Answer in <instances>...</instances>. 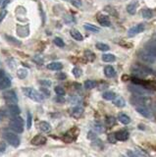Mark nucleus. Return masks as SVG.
Segmentation results:
<instances>
[{"mask_svg": "<svg viewBox=\"0 0 156 157\" xmlns=\"http://www.w3.org/2000/svg\"><path fill=\"white\" fill-rule=\"evenodd\" d=\"M115 137H116L117 140L125 141L129 139V133L127 131H119V132L115 133Z\"/></svg>", "mask_w": 156, "mask_h": 157, "instance_id": "11", "label": "nucleus"}, {"mask_svg": "<svg viewBox=\"0 0 156 157\" xmlns=\"http://www.w3.org/2000/svg\"><path fill=\"white\" fill-rule=\"evenodd\" d=\"M142 15L143 16V18H145V19H150V18H152V11H151L150 9H148V8H145V9L142 10Z\"/></svg>", "mask_w": 156, "mask_h": 157, "instance_id": "30", "label": "nucleus"}, {"mask_svg": "<svg viewBox=\"0 0 156 157\" xmlns=\"http://www.w3.org/2000/svg\"><path fill=\"white\" fill-rule=\"evenodd\" d=\"M130 91H131L133 93H135L136 95H139V96H145L148 94V91H146L145 88L142 87L140 85H130Z\"/></svg>", "mask_w": 156, "mask_h": 157, "instance_id": "4", "label": "nucleus"}, {"mask_svg": "<svg viewBox=\"0 0 156 157\" xmlns=\"http://www.w3.org/2000/svg\"><path fill=\"white\" fill-rule=\"evenodd\" d=\"M96 48H97V49L100 50V51H108V50L110 49L109 46L107 45V44L102 43V42H98V43H96Z\"/></svg>", "mask_w": 156, "mask_h": 157, "instance_id": "28", "label": "nucleus"}, {"mask_svg": "<svg viewBox=\"0 0 156 157\" xmlns=\"http://www.w3.org/2000/svg\"><path fill=\"white\" fill-rule=\"evenodd\" d=\"M139 57H140V59H142L143 61L148 62V63H153L155 60V56L149 53V52L145 49H143L139 52Z\"/></svg>", "mask_w": 156, "mask_h": 157, "instance_id": "6", "label": "nucleus"}, {"mask_svg": "<svg viewBox=\"0 0 156 157\" xmlns=\"http://www.w3.org/2000/svg\"><path fill=\"white\" fill-rule=\"evenodd\" d=\"M46 143V137H44L43 136H35L33 139L32 140V143L35 145H42Z\"/></svg>", "mask_w": 156, "mask_h": 157, "instance_id": "13", "label": "nucleus"}, {"mask_svg": "<svg viewBox=\"0 0 156 157\" xmlns=\"http://www.w3.org/2000/svg\"><path fill=\"white\" fill-rule=\"evenodd\" d=\"M54 44L58 47H64L65 46V43H64V40H63L61 37H55L54 40H53Z\"/></svg>", "mask_w": 156, "mask_h": 157, "instance_id": "29", "label": "nucleus"}, {"mask_svg": "<svg viewBox=\"0 0 156 157\" xmlns=\"http://www.w3.org/2000/svg\"><path fill=\"white\" fill-rule=\"evenodd\" d=\"M87 139H90V140H95L96 139V133L93 132V131H90V132L88 133V134H87Z\"/></svg>", "mask_w": 156, "mask_h": 157, "instance_id": "39", "label": "nucleus"}, {"mask_svg": "<svg viewBox=\"0 0 156 157\" xmlns=\"http://www.w3.org/2000/svg\"><path fill=\"white\" fill-rule=\"evenodd\" d=\"M143 31H144V25L143 24H139V25L135 26V27L130 29L129 32H128V35H129L130 37H133V36H135L136 35H137V33L142 32Z\"/></svg>", "mask_w": 156, "mask_h": 157, "instance_id": "7", "label": "nucleus"}, {"mask_svg": "<svg viewBox=\"0 0 156 157\" xmlns=\"http://www.w3.org/2000/svg\"><path fill=\"white\" fill-rule=\"evenodd\" d=\"M6 14H7V11L4 10V9H2L1 11H0V23L3 21V19H4V17L6 16Z\"/></svg>", "mask_w": 156, "mask_h": 157, "instance_id": "41", "label": "nucleus"}, {"mask_svg": "<svg viewBox=\"0 0 156 157\" xmlns=\"http://www.w3.org/2000/svg\"><path fill=\"white\" fill-rule=\"evenodd\" d=\"M9 127L14 131V132H16L17 134L23 133V131H24V120L20 117L19 115L12 116V118L10 119V122H9Z\"/></svg>", "mask_w": 156, "mask_h": 157, "instance_id": "1", "label": "nucleus"}, {"mask_svg": "<svg viewBox=\"0 0 156 157\" xmlns=\"http://www.w3.org/2000/svg\"><path fill=\"white\" fill-rule=\"evenodd\" d=\"M17 76L19 77L20 78H25L26 77L28 76V70H26L24 68H21L17 71Z\"/></svg>", "mask_w": 156, "mask_h": 157, "instance_id": "27", "label": "nucleus"}, {"mask_svg": "<svg viewBox=\"0 0 156 157\" xmlns=\"http://www.w3.org/2000/svg\"><path fill=\"white\" fill-rule=\"evenodd\" d=\"M6 150V143L3 141H0V153L4 152Z\"/></svg>", "mask_w": 156, "mask_h": 157, "instance_id": "43", "label": "nucleus"}, {"mask_svg": "<svg viewBox=\"0 0 156 157\" xmlns=\"http://www.w3.org/2000/svg\"><path fill=\"white\" fill-rule=\"evenodd\" d=\"M112 101H113V103H114L115 106L120 107V108H121V107H124L125 104H126L125 99H124L122 96H116V97H115V98L112 100Z\"/></svg>", "mask_w": 156, "mask_h": 157, "instance_id": "20", "label": "nucleus"}, {"mask_svg": "<svg viewBox=\"0 0 156 157\" xmlns=\"http://www.w3.org/2000/svg\"><path fill=\"white\" fill-rule=\"evenodd\" d=\"M137 6H139V4H137L136 1H133V2L130 3V4H128V6H127L128 13L131 14V15H135L136 13Z\"/></svg>", "mask_w": 156, "mask_h": 157, "instance_id": "15", "label": "nucleus"}, {"mask_svg": "<svg viewBox=\"0 0 156 157\" xmlns=\"http://www.w3.org/2000/svg\"><path fill=\"white\" fill-rule=\"evenodd\" d=\"M40 91L43 93L42 95H45V96H49L50 95V92H49V91H48L46 88H40Z\"/></svg>", "mask_w": 156, "mask_h": 157, "instance_id": "42", "label": "nucleus"}, {"mask_svg": "<svg viewBox=\"0 0 156 157\" xmlns=\"http://www.w3.org/2000/svg\"><path fill=\"white\" fill-rule=\"evenodd\" d=\"M39 129L42 131L43 133H50L51 132V125L49 123H47L45 121H41L39 122Z\"/></svg>", "mask_w": 156, "mask_h": 157, "instance_id": "17", "label": "nucleus"}, {"mask_svg": "<svg viewBox=\"0 0 156 157\" xmlns=\"http://www.w3.org/2000/svg\"><path fill=\"white\" fill-rule=\"evenodd\" d=\"M95 129L98 130V132H103V131H104V130L101 128V126H99V125H96V126H95Z\"/></svg>", "mask_w": 156, "mask_h": 157, "instance_id": "45", "label": "nucleus"}, {"mask_svg": "<svg viewBox=\"0 0 156 157\" xmlns=\"http://www.w3.org/2000/svg\"><path fill=\"white\" fill-rule=\"evenodd\" d=\"M5 37H6L7 40H8L9 42H12V43H14L15 45H20V44H21V42H18V40H17L16 38H14V37H12V36L5 35Z\"/></svg>", "mask_w": 156, "mask_h": 157, "instance_id": "35", "label": "nucleus"}, {"mask_svg": "<svg viewBox=\"0 0 156 157\" xmlns=\"http://www.w3.org/2000/svg\"><path fill=\"white\" fill-rule=\"evenodd\" d=\"M27 116H28V118H27V128L29 130L32 128V114L29 113V112H28L27 113Z\"/></svg>", "mask_w": 156, "mask_h": 157, "instance_id": "34", "label": "nucleus"}, {"mask_svg": "<svg viewBox=\"0 0 156 157\" xmlns=\"http://www.w3.org/2000/svg\"><path fill=\"white\" fill-rule=\"evenodd\" d=\"M84 114V108L83 107H80V106H76L74 107L73 109L71 110V115L73 118L75 119H79L81 118V116Z\"/></svg>", "mask_w": 156, "mask_h": 157, "instance_id": "10", "label": "nucleus"}, {"mask_svg": "<svg viewBox=\"0 0 156 157\" xmlns=\"http://www.w3.org/2000/svg\"><path fill=\"white\" fill-rule=\"evenodd\" d=\"M8 112L11 116H16L21 113L20 108L18 107L17 104H9L8 105Z\"/></svg>", "mask_w": 156, "mask_h": 157, "instance_id": "12", "label": "nucleus"}, {"mask_svg": "<svg viewBox=\"0 0 156 157\" xmlns=\"http://www.w3.org/2000/svg\"><path fill=\"white\" fill-rule=\"evenodd\" d=\"M4 76H5V72L3 70H0V80H1Z\"/></svg>", "mask_w": 156, "mask_h": 157, "instance_id": "46", "label": "nucleus"}, {"mask_svg": "<svg viewBox=\"0 0 156 157\" xmlns=\"http://www.w3.org/2000/svg\"><path fill=\"white\" fill-rule=\"evenodd\" d=\"M70 35L73 37V38H75L78 42H81V40H84V36L81 35V33L78 31V29H72L71 31H70Z\"/></svg>", "mask_w": 156, "mask_h": 157, "instance_id": "16", "label": "nucleus"}, {"mask_svg": "<svg viewBox=\"0 0 156 157\" xmlns=\"http://www.w3.org/2000/svg\"><path fill=\"white\" fill-rule=\"evenodd\" d=\"M23 92L29 97V98H31L32 100H33V101L40 102V101H42L43 100L42 94H40L38 91H35V89L32 88H24Z\"/></svg>", "mask_w": 156, "mask_h": 157, "instance_id": "3", "label": "nucleus"}, {"mask_svg": "<svg viewBox=\"0 0 156 157\" xmlns=\"http://www.w3.org/2000/svg\"><path fill=\"white\" fill-rule=\"evenodd\" d=\"M5 101L8 104H16L18 102V97L14 91H7L3 93Z\"/></svg>", "mask_w": 156, "mask_h": 157, "instance_id": "5", "label": "nucleus"}, {"mask_svg": "<svg viewBox=\"0 0 156 157\" xmlns=\"http://www.w3.org/2000/svg\"><path fill=\"white\" fill-rule=\"evenodd\" d=\"M102 97L105 100H113L116 97V94L113 91H106L102 94Z\"/></svg>", "mask_w": 156, "mask_h": 157, "instance_id": "23", "label": "nucleus"}, {"mask_svg": "<svg viewBox=\"0 0 156 157\" xmlns=\"http://www.w3.org/2000/svg\"><path fill=\"white\" fill-rule=\"evenodd\" d=\"M84 88H87V89H91V88H94L96 87V82L95 81H92V80H87L84 82Z\"/></svg>", "mask_w": 156, "mask_h": 157, "instance_id": "25", "label": "nucleus"}, {"mask_svg": "<svg viewBox=\"0 0 156 157\" xmlns=\"http://www.w3.org/2000/svg\"><path fill=\"white\" fill-rule=\"evenodd\" d=\"M56 78H58V80H64V78H66V75L64 73H57L56 74Z\"/></svg>", "mask_w": 156, "mask_h": 157, "instance_id": "44", "label": "nucleus"}, {"mask_svg": "<svg viewBox=\"0 0 156 157\" xmlns=\"http://www.w3.org/2000/svg\"><path fill=\"white\" fill-rule=\"evenodd\" d=\"M118 119H119V121H120L121 123H123L124 125H128L131 123V118H130L127 114L120 113L118 115Z\"/></svg>", "mask_w": 156, "mask_h": 157, "instance_id": "21", "label": "nucleus"}, {"mask_svg": "<svg viewBox=\"0 0 156 157\" xmlns=\"http://www.w3.org/2000/svg\"><path fill=\"white\" fill-rule=\"evenodd\" d=\"M39 84L42 85H45V87H50V85H52L51 82L48 81V80H41V81H39Z\"/></svg>", "mask_w": 156, "mask_h": 157, "instance_id": "38", "label": "nucleus"}, {"mask_svg": "<svg viewBox=\"0 0 156 157\" xmlns=\"http://www.w3.org/2000/svg\"><path fill=\"white\" fill-rule=\"evenodd\" d=\"M47 68L52 71H59L63 69V64L60 62H51L47 65Z\"/></svg>", "mask_w": 156, "mask_h": 157, "instance_id": "18", "label": "nucleus"}, {"mask_svg": "<svg viewBox=\"0 0 156 157\" xmlns=\"http://www.w3.org/2000/svg\"><path fill=\"white\" fill-rule=\"evenodd\" d=\"M33 61L38 63V65H41L42 63H43V59H42V58H40V56H35V57L33 58Z\"/></svg>", "mask_w": 156, "mask_h": 157, "instance_id": "40", "label": "nucleus"}, {"mask_svg": "<svg viewBox=\"0 0 156 157\" xmlns=\"http://www.w3.org/2000/svg\"><path fill=\"white\" fill-rule=\"evenodd\" d=\"M104 74L107 78H113L116 75V71L113 68L112 66H106L104 68Z\"/></svg>", "mask_w": 156, "mask_h": 157, "instance_id": "19", "label": "nucleus"}, {"mask_svg": "<svg viewBox=\"0 0 156 157\" xmlns=\"http://www.w3.org/2000/svg\"><path fill=\"white\" fill-rule=\"evenodd\" d=\"M54 91L56 92V94L58 96H64L65 95V89L63 88L62 87H55L54 88Z\"/></svg>", "mask_w": 156, "mask_h": 157, "instance_id": "31", "label": "nucleus"}, {"mask_svg": "<svg viewBox=\"0 0 156 157\" xmlns=\"http://www.w3.org/2000/svg\"><path fill=\"white\" fill-rule=\"evenodd\" d=\"M108 140L110 141L111 143H116V137H115V134H110L108 136Z\"/></svg>", "mask_w": 156, "mask_h": 157, "instance_id": "37", "label": "nucleus"}, {"mask_svg": "<svg viewBox=\"0 0 156 157\" xmlns=\"http://www.w3.org/2000/svg\"><path fill=\"white\" fill-rule=\"evenodd\" d=\"M136 111L139 112L140 115H142L143 117H145V118L151 117V110L149 108H147L145 105H139V106H136Z\"/></svg>", "mask_w": 156, "mask_h": 157, "instance_id": "8", "label": "nucleus"}, {"mask_svg": "<svg viewBox=\"0 0 156 157\" xmlns=\"http://www.w3.org/2000/svg\"><path fill=\"white\" fill-rule=\"evenodd\" d=\"M84 57L87 59V61L92 62L95 59V55L92 53L91 51H90V50H85L84 51Z\"/></svg>", "mask_w": 156, "mask_h": 157, "instance_id": "26", "label": "nucleus"}, {"mask_svg": "<svg viewBox=\"0 0 156 157\" xmlns=\"http://www.w3.org/2000/svg\"><path fill=\"white\" fill-rule=\"evenodd\" d=\"M72 73L76 78H80L81 76V70L79 68V67H75V68L72 70Z\"/></svg>", "mask_w": 156, "mask_h": 157, "instance_id": "33", "label": "nucleus"}, {"mask_svg": "<svg viewBox=\"0 0 156 157\" xmlns=\"http://www.w3.org/2000/svg\"><path fill=\"white\" fill-rule=\"evenodd\" d=\"M115 123H116V119H115L113 116H111V117H108L106 119V126L107 127H113L115 125Z\"/></svg>", "mask_w": 156, "mask_h": 157, "instance_id": "32", "label": "nucleus"}, {"mask_svg": "<svg viewBox=\"0 0 156 157\" xmlns=\"http://www.w3.org/2000/svg\"><path fill=\"white\" fill-rule=\"evenodd\" d=\"M71 3H72V5L77 7V8H80V7L81 6V0H71Z\"/></svg>", "mask_w": 156, "mask_h": 157, "instance_id": "36", "label": "nucleus"}, {"mask_svg": "<svg viewBox=\"0 0 156 157\" xmlns=\"http://www.w3.org/2000/svg\"><path fill=\"white\" fill-rule=\"evenodd\" d=\"M97 21L100 25L103 26V27H110L111 26V22L109 20V17L106 16V15L99 14L97 16Z\"/></svg>", "mask_w": 156, "mask_h": 157, "instance_id": "9", "label": "nucleus"}, {"mask_svg": "<svg viewBox=\"0 0 156 157\" xmlns=\"http://www.w3.org/2000/svg\"><path fill=\"white\" fill-rule=\"evenodd\" d=\"M3 137L7 143H9V144L14 147H18L20 145V139L18 137L17 134H15L12 132L3 131Z\"/></svg>", "mask_w": 156, "mask_h": 157, "instance_id": "2", "label": "nucleus"}, {"mask_svg": "<svg viewBox=\"0 0 156 157\" xmlns=\"http://www.w3.org/2000/svg\"><path fill=\"white\" fill-rule=\"evenodd\" d=\"M84 28L87 29V31L90 32H95L96 33V32H100V29L98 27H96V26L92 25V24H88V23L84 24Z\"/></svg>", "mask_w": 156, "mask_h": 157, "instance_id": "22", "label": "nucleus"}, {"mask_svg": "<svg viewBox=\"0 0 156 157\" xmlns=\"http://www.w3.org/2000/svg\"><path fill=\"white\" fill-rule=\"evenodd\" d=\"M11 85V78L10 77H3L0 80V89H5Z\"/></svg>", "mask_w": 156, "mask_h": 157, "instance_id": "14", "label": "nucleus"}, {"mask_svg": "<svg viewBox=\"0 0 156 157\" xmlns=\"http://www.w3.org/2000/svg\"><path fill=\"white\" fill-rule=\"evenodd\" d=\"M4 1H5V2H2V3H3V6L5 7V6H6V5H7V4H8V3H9V1H10V0H4Z\"/></svg>", "mask_w": 156, "mask_h": 157, "instance_id": "47", "label": "nucleus"}, {"mask_svg": "<svg viewBox=\"0 0 156 157\" xmlns=\"http://www.w3.org/2000/svg\"><path fill=\"white\" fill-rule=\"evenodd\" d=\"M2 2H3V0H0V5L2 4Z\"/></svg>", "mask_w": 156, "mask_h": 157, "instance_id": "48", "label": "nucleus"}, {"mask_svg": "<svg viewBox=\"0 0 156 157\" xmlns=\"http://www.w3.org/2000/svg\"><path fill=\"white\" fill-rule=\"evenodd\" d=\"M102 60L104 62H114L116 60V57H115V55L113 54H103Z\"/></svg>", "mask_w": 156, "mask_h": 157, "instance_id": "24", "label": "nucleus"}]
</instances>
